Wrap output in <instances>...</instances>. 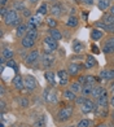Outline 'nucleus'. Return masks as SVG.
I'll list each match as a JSON object with an SVG mask.
<instances>
[{
	"mask_svg": "<svg viewBox=\"0 0 114 127\" xmlns=\"http://www.w3.org/2000/svg\"><path fill=\"white\" fill-rule=\"evenodd\" d=\"M40 51L39 49H31L28 53L26 55V59H25V64L27 66H34L35 64L40 62Z\"/></svg>",
	"mask_w": 114,
	"mask_h": 127,
	"instance_id": "obj_4",
	"label": "nucleus"
},
{
	"mask_svg": "<svg viewBox=\"0 0 114 127\" xmlns=\"http://www.w3.org/2000/svg\"><path fill=\"white\" fill-rule=\"evenodd\" d=\"M110 118H112V121L114 122V109H113V112H112V114H110Z\"/></svg>",
	"mask_w": 114,
	"mask_h": 127,
	"instance_id": "obj_55",
	"label": "nucleus"
},
{
	"mask_svg": "<svg viewBox=\"0 0 114 127\" xmlns=\"http://www.w3.org/2000/svg\"><path fill=\"white\" fill-rule=\"evenodd\" d=\"M86 69V65L82 62H75V61H70L69 64H67V67H66V70L67 73L70 74V77L71 78H77L78 75H81V73Z\"/></svg>",
	"mask_w": 114,
	"mask_h": 127,
	"instance_id": "obj_2",
	"label": "nucleus"
},
{
	"mask_svg": "<svg viewBox=\"0 0 114 127\" xmlns=\"http://www.w3.org/2000/svg\"><path fill=\"white\" fill-rule=\"evenodd\" d=\"M112 7V0H97V8L100 10H108Z\"/></svg>",
	"mask_w": 114,
	"mask_h": 127,
	"instance_id": "obj_27",
	"label": "nucleus"
},
{
	"mask_svg": "<svg viewBox=\"0 0 114 127\" xmlns=\"http://www.w3.org/2000/svg\"><path fill=\"white\" fill-rule=\"evenodd\" d=\"M49 12H51V16L52 17H55V18H60V17L64 14V8H62L61 3H55V4L51 5Z\"/></svg>",
	"mask_w": 114,
	"mask_h": 127,
	"instance_id": "obj_13",
	"label": "nucleus"
},
{
	"mask_svg": "<svg viewBox=\"0 0 114 127\" xmlns=\"http://www.w3.org/2000/svg\"><path fill=\"white\" fill-rule=\"evenodd\" d=\"M20 44H21V47L24 49H32L34 47H35V44H36V40L32 39L31 36H28V35H25L24 38L21 39Z\"/></svg>",
	"mask_w": 114,
	"mask_h": 127,
	"instance_id": "obj_14",
	"label": "nucleus"
},
{
	"mask_svg": "<svg viewBox=\"0 0 114 127\" xmlns=\"http://www.w3.org/2000/svg\"><path fill=\"white\" fill-rule=\"evenodd\" d=\"M112 64H113V66H114V55H113V57H112V61H110Z\"/></svg>",
	"mask_w": 114,
	"mask_h": 127,
	"instance_id": "obj_57",
	"label": "nucleus"
},
{
	"mask_svg": "<svg viewBox=\"0 0 114 127\" xmlns=\"http://www.w3.org/2000/svg\"><path fill=\"white\" fill-rule=\"evenodd\" d=\"M101 21L104 22L105 25H113V24H114V16L108 12V13H105L104 16H102Z\"/></svg>",
	"mask_w": 114,
	"mask_h": 127,
	"instance_id": "obj_33",
	"label": "nucleus"
},
{
	"mask_svg": "<svg viewBox=\"0 0 114 127\" xmlns=\"http://www.w3.org/2000/svg\"><path fill=\"white\" fill-rule=\"evenodd\" d=\"M42 14H39V13H36L35 16H32L30 20H27V22L28 24H32V25H35L36 27H39L42 24H43V18H42Z\"/></svg>",
	"mask_w": 114,
	"mask_h": 127,
	"instance_id": "obj_25",
	"label": "nucleus"
},
{
	"mask_svg": "<svg viewBox=\"0 0 114 127\" xmlns=\"http://www.w3.org/2000/svg\"><path fill=\"white\" fill-rule=\"evenodd\" d=\"M43 97H44L45 102H47V104H51V105H55V104L58 102V96H57L56 91H55L53 88H51V87L45 88L44 94H43Z\"/></svg>",
	"mask_w": 114,
	"mask_h": 127,
	"instance_id": "obj_7",
	"label": "nucleus"
},
{
	"mask_svg": "<svg viewBox=\"0 0 114 127\" xmlns=\"http://www.w3.org/2000/svg\"><path fill=\"white\" fill-rule=\"evenodd\" d=\"M24 82H25V90L27 92H32L38 88V80L34 75H25L24 77Z\"/></svg>",
	"mask_w": 114,
	"mask_h": 127,
	"instance_id": "obj_8",
	"label": "nucleus"
},
{
	"mask_svg": "<svg viewBox=\"0 0 114 127\" xmlns=\"http://www.w3.org/2000/svg\"><path fill=\"white\" fill-rule=\"evenodd\" d=\"M109 82H114V66L109 69Z\"/></svg>",
	"mask_w": 114,
	"mask_h": 127,
	"instance_id": "obj_43",
	"label": "nucleus"
},
{
	"mask_svg": "<svg viewBox=\"0 0 114 127\" xmlns=\"http://www.w3.org/2000/svg\"><path fill=\"white\" fill-rule=\"evenodd\" d=\"M101 51H102V53H105L106 56L114 55V35H108L106 38L102 39Z\"/></svg>",
	"mask_w": 114,
	"mask_h": 127,
	"instance_id": "obj_3",
	"label": "nucleus"
},
{
	"mask_svg": "<svg viewBox=\"0 0 114 127\" xmlns=\"http://www.w3.org/2000/svg\"><path fill=\"white\" fill-rule=\"evenodd\" d=\"M86 78H87V74H81V75L77 77V80H78V82L81 83L82 86H84V84H86Z\"/></svg>",
	"mask_w": 114,
	"mask_h": 127,
	"instance_id": "obj_41",
	"label": "nucleus"
},
{
	"mask_svg": "<svg viewBox=\"0 0 114 127\" xmlns=\"http://www.w3.org/2000/svg\"><path fill=\"white\" fill-rule=\"evenodd\" d=\"M96 105L99 108H109L110 105V99H109V92H105L102 96H100L99 99H96Z\"/></svg>",
	"mask_w": 114,
	"mask_h": 127,
	"instance_id": "obj_15",
	"label": "nucleus"
},
{
	"mask_svg": "<svg viewBox=\"0 0 114 127\" xmlns=\"http://www.w3.org/2000/svg\"><path fill=\"white\" fill-rule=\"evenodd\" d=\"M48 12H49V8H48V4H47V3H42V4L38 7V13H39V14L45 16Z\"/></svg>",
	"mask_w": 114,
	"mask_h": 127,
	"instance_id": "obj_35",
	"label": "nucleus"
},
{
	"mask_svg": "<svg viewBox=\"0 0 114 127\" xmlns=\"http://www.w3.org/2000/svg\"><path fill=\"white\" fill-rule=\"evenodd\" d=\"M97 60L95 59L92 55H87L86 56V61H84V65H86V69H93L97 66Z\"/></svg>",
	"mask_w": 114,
	"mask_h": 127,
	"instance_id": "obj_19",
	"label": "nucleus"
},
{
	"mask_svg": "<svg viewBox=\"0 0 114 127\" xmlns=\"http://www.w3.org/2000/svg\"><path fill=\"white\" fill-rule=\"evenodd\" d=\"M110 106L114 109V96H112V97H110Z\"/></svg>",
	"mask_w": 114,
	"mask_h": 127,
	"instance_id": "obj_52",
	"label": "nucleus"
},
{
	"mask_svg": "<svg viewBox=\"0 0 114 127\" xmlns=\"http://www.w3.org/2000/svg\"><path fill=\"white\" fill-rule=\"evenodd\" d=\"M109 13L114 16V4H112V7L109 8Z\"/></svg>",
	"mask_w": 114,
	"mask_h": 127,
	"instance_id": "obj_51",
	"label": "nucleus"
},
{
	"mask_svg": "<svg viewBox=\"0 0 114 127\" xmlns=\"http://www.w3.org/2000/svg\"><path fill=\"white\" fill-rule=\"evenodd\" d=\"M96 108H97V105H96V100H93V99H87V101H86L83 105L81 106V110H82V113H84V114H87V113H92V112H95L96 110Z\"/></svg>",
	"mask_w": 114,
	"mask_h": 127,
	"instance_id": "obj_11",
	"label": "nucleus"
},
{
	"mask_svg": "<svg viewBox=\"0 0 114 127\" xmlns=\"http://www.w3.org/2000/svg\"><path fill=\"white\" fill-rule=\"evenodd\" d=\"M61 105L62 106L58 109V112L56 114V119L60 123H65L74 117V108H75V105H73L71 102L66 104V105L65 104H61Z\"/></svg>",
	"mask_w": 114,
	"mask_h": 127,
	"instance_id": "obj_1",
	"label": "nucleus"
},
{
	"mask_svg": "<svg viewBox=\"0 0 114 127\" xmlns=\"http://www.w3.org/2000/svg\"><path fill=\"white\" fill-rule=\"evenodd\" d=\"M45 126H47V117H45L44 114H42L40 117L36 119L35 127H45Z\"/></svg>",
	"mask_w": 114,
	"mask_h": 127,
	"instance_id": "obj_36",
	"label": "nucleus"
},
{
	"mask_svg": "<svg viewBox=\"0 0 114 127\" xmlns=\"http://www.w3.org/2000/svg\"><path fill=\"white\" fill-rule=\"evenodd\" d=\"M5 92H7V90H5V86L1 84V86H0V95H1V97H4Z\"/></svg>",
	"mask_w": 114,
	"mask_h": 127,
	"instance_id": "obj_48",
	"label": "nucleus"
},
{
	"mask_svg": "<svg viewBox=\"0 0 114 127\" xmlns=\"http://www.w3.org/2000/svg\"><path fill=\"white\" fill-rule=\"evenodd\" d=\"M0 108H1V114H4L5 109H7V102H5L4 100H1V102H0Z\"/></svg>",
	"mask_w": 114,
	"mask_h": 127,
	"instance_id": "obj_47",
	"label": "nucleus"
},
{
	"mask_svg": "<svg viewBox=\"0 0 114 127\" xmlns=\"http://www.w3.org/2000/svg\"><path fill=\"white\" fill-rule=\"evenodd\" d=\"M12 9H14V10H17V12H22V10H25L26 9V5L24 4V1H18V0H17V1H14L13 3V8Z\"/></svg>",
	"mask_w": 114,
	"mask_h": 127,
	"instance_id": "obj_34",
	"label": "nucleus"
},
{
	"mask_svg": "<svg viewBox=\"0 0 114 127\" xmlns=\"http://www.w3.org/2000/svg\"><path fill=\"white\" fill-rule=\"evenodd\" d=\"M69 88L71 91H74L75 94H81L82 92V88H83V86L78 82V80H71L70 84H69Z\"/></svg>",
	"mask_w": 114,
	"mask_h": 127,
	"instance_id": "obj_28",
	"label": "nucleus"
},
{
	"mask_svg": "<svg viewBox=\"0 0 114 127\" xmlns=\"http://www.w3.org/2000/svg\"><path fill=\"white\" fill-rule=\"evenodd\" d=\"M106 91H108V88L104 87V86H99V84L95 86V87H93V91H92V95H91V99H93V100L99 99V97L104 95Z\"/></svg>",
	"mask_w": 114,
	"mask_h": 127,
	"instance_id": "obj_16",
	"label": "nucleus"
},
{
	"mask_svg": "<svg viewBox=\"0 0 114 127\" xmlns=\"http://www.w3.org/2000/svg\"><path fill=\"white\" fill-rule=\"evenodd\" d=\"M95 127H108V125H105V123H99V125H96Z\"/></svg>",
	"mask_w": 114,
	"mask_h": 127,
	"instance_id": "obj_53",
	"label": "nucleus"
},
{
	"mask_svg": "<svg viewBox=\"0 0 114 127\" xmlns=\"http://www.w3.org/2000/svg\"><path fill=\"white\" fill-rule=\"evenodd\" d=\"M99 78L102 80H109V69H102V70L100 71L99 74Z\"/></svg>",
	"mask_w": 114,
	"mask_h": 127,
	"instance_id": "obj_39",
	"label": "nucleus"
},
{
	"mask_svg": "<svg viewBox=\"0 0 114 127\" xmlns=\"http://www.w3.org/2000/svg\"><path fill=\"white\" fill-rule=\"evenodd\" d=\"M92 126H93V121L89 118H82L77 123V127H92Z\"/></svg>",
	"mask_w": 114,
	"mask_h": 127,
	"instance_id": "obj_32",
	"label": "nucleus"
},
{
	"mask_svg": "<svg viewBox=\"0 0 114 127\" xmlns=\"http://www.w3.org/2000/svg\"><path fill=\"white\" fill-rule=\"evenodd\" d=\"M27 30H28V29H27V24H22L21 26H18V27H17L16 29V35H17V38H24L25 35H26V34H27Z\"/></svg>",
	"mask_w": 114,
	"mask_h": 127,
	"instance_id": "obj_26",
	"label": "nucleus"
},
{
	"mask_svg": "<svg viewBox=\"0 0 114 127\" xmlns=\"http://www.w3.org/2000/svg\"><path fill=\"white\" fill-rule=\"evenodd\" d=\"M8 10H9L8 7H1V12H0V14H1V18H4V17H5V14L8 13Z\"/></svg>",
	"mask_w": 114,
	"mask_h": 127,
	"instance_id": "obj_44",
	"label": "nucleus"
},
{
	"mask_svg": "<svg viewBox=\"0 0 114 127\" xmlns=\"http://www.w3.org/2000/svg\"><path fill=\"white\" fill-rule=\"evenodd\" d=\"M8 1H9V0H0V3H1V7H7Z\"/></svg>",
	"mask_w": 114,
	"mask_h": 127,
	"instance_id": "obj_49",
	"label": "nucleus"
},
{
	"mask_svg": "<svg viewBox=\"0 0 114 127\" xmlns=\"http://www.w3.org/2000/svg\"><path fill=\"white\" fill-rule=\"evenodd\" d=\"M73 51H74V53H77V55H79V53H82V52L84 51V44L81 42V40H78V39H75L73 42Z\"/></svg>",
	"mask_w": 114,
	"mask_h": 127,
	"instance_id": "obj_23",
	"label": "nucleus"
},
{
	"mask_svg": "<svg viewBox=\"0 0 114 127\" xmlns=\"http://www.w3.org/2000/svg\"><path fill=\"white\" fill-rule=\"evenodd\" d=\"M21 17H22L24 20H30L31 17H32V12H31V9L26 8L25 10H22V12H21Z\"/></svg>",
	"mask_w": 114,
	"mask_h": 127,
	"instance_id": "obj_38",
	"label": "nucleus"
},
{
	"mask_svg": "<svg viewBox=\"0 0 114 127\" xmlns=\"http://www.w3.org/2000/svg\"><path fill=\"white\" fill-rule=\"evenodd\" d=\"M93 84H84L83 88H82V92L81 94L86 97H91V95H92V91H93Z\"/></svg>",
	"mask_w": 114,
	"mask_h": 127,
	"instance_id": "obj_30",
	"label": "nucleus"
},
{
	"mask_svg": "<svg viewBox=\"0 0 114 127\" xmlns=\"http://www.w3.org/2000/svg\"><path fill=\"white\" fill-rule=\"evenodd\" d=\"M1 56H3L7 61H9V60H13L14 52H13V49H10L9 47H4V48L1 49Z\"/></svg>",
	"mask_w": 114,
	"mask_h": 127,
	"instance_id": "obj_24",
	"label": "nucleus"
},
{
	"mask_svg": "<svg viewBox=\"0 0 114 127\" xmlns=\"http://www.w3.org/2000/svg\"><path fill=\"white\" fill-rule=\"evenodd\" d=\"M67 127H77V126H67Z\"/></svg>",
	"mask_w": 114,
	"mask_h": 127,
	"instance_id": "obj_58",
	"label": "nucleus"
},
{
	"mask_svg": "<svg viewBox=\"0 0 114 127\" xmlns=\"http://www.w3.org/2000/svg\"><path fill=\"white\" fill-rule=\"evenodd\" d=\"M43 45L45 48L44 53H52L53 51L58 49V43H57V40H55L53 38H51L49 35H47L43 39Z\"/></svg>",
	"mask_w": 114,
	"mask_h": 127,
	"instance_id": "obj_6",
	"label": "nucleus"
},
{
	"mask_svg": "<svg viewBox=\"0 0 114 127\" xmlns=\"http://www.w3.org/2000/svg\"><path fill=\"white\" fill-rule=\"evenodd\" d=\"M108 92H109V95L114 96V82H112V83H110L109 88H108Z\"/></svg>",
	"mask_w": 114,
	"mask_h": 127,
	"instance_id": "obj_45",
	"label": "nucleus"
},
{
	"mask_svg": "<svg viewBox=\"0 0 114 127\" xmlns=\"http://www.w3.org/2000/svg\"><path fill=\"white\" fill-rule=\"evenodd\" d=\"M45 25L48 26V29H57V25H58V21L55 17H47L45 18Z\"/></svg>",
	"mask_w": 114,
	"mask_h": 127,
	"instance_id": "obj_31",
	"label": "nucleus"
},
{
	"mask_svg": "<svg viewBox=\"0 0 114 127\" xmlns=\"http://www.w3.org/2000/svg\"><path fill=\"white\" fill-rule=\"evenodd\" d=\"M66 26L67 27H70V29H75L79 26V18H78V16L75 14H70L69 16V18H67L66 21Z\"/></svg>",
	"mask_w": 114,
	"mask_h": 127,
	"instance_id": "obj_20",
	"label": "nucleus"
},
{
	"mask_svg": "<svg viewBox=\"0 0 114 127\" xmlns=\"http://www.w3.org/2000/svg\"><path fill=\"white\" fill-rule=\"evenodd\" d=\"M81 3L84 4V5H93L95 0H81Z\"/></svg>",
	"mask_w": 114,
	"mask_h": 127,
	"instance_id": "obj_46",
	"label": "nucleus"
},
{
	"mask_svg": "<svg viewBox=\"0 0 114 127\" xmlns=\"http://www.w3.org/2000/svg\"><path fill=\"white\" fill-rule=\"evenodd\" d=\"M62 97L69 102H74L75 99H77V94L74 91H71L70 88H65L64 91H62Z\"/></svg>",
	"mask_w": 114,
	"mask_h": 127,
	"instance_id": "obj_18",
	"label": "nucleus"
},
{
	"mask_svg": "<svg viewBox=\"0 0 114 127\" xmlns=\"http://www.w3.org/2000/svg\"><path fill=\"white\" fill-rule=\"evenodd\" d=\"M17 104H18L20 108L26 109V108L30 106V100H28L26 96H20V97H17Z\"/></svg>",
	"mask_w": 114,
	"mask_h": 127,
	"instance_id": "obj_29",
	"label": "nucleus"
},
{
	"mask_svg": "<svg viewBox=\"0 0 114 127\" xmlns=\"http://www.w3.org/2000/svg\"><path fill=\"white\" fill-rule=\"evenodd\" d=\"M87 99H88V97H86L83 95H79V96H77L75 101H74V105H75V106H82L83 104L87 101Z\"/></svg>",
	"mask_w": 114,
	"mask_h": 127,
	"instance_id": "obj_37",
	"label": "nucleus"
},
{
	"mask_svg": "<svg viewBox=\"0 0 114 127\" xmlns=\"http://www.w3.org/2000/svg\"><path fill=\"white\" fill-rule=\"evenodd\" d=\"M28 1H30V4H31V5H36L39 1H40V0H28Z\"/></svg>",
	"mask_w": 114,
	"mask_h": 127,
	"instance_id": "obj_50",
	"label": "nucleus"
},
{
	"mask_svg": "<svg viewBox=\"0 0 114 127\" xmlns=\"http://www.w3.org/2000/svg\"><path fill=\"white\" fill-rule=\"evenodd\" d=\"M12 127H25V126L22 125V123H16V125H13Z\"/></svg>",
	"mask_w": 114,
	"mask_h": 127,
	"instance_id": "obj_54",
	"label": "nucleus"
},
{
	"mask_svg": "<svg viewBox=\"0 0 114 127\" xmlns=\"http://www.w3.org/2000/svg\"><path fill=\"white\" fill-rule=\"evenodd\" d=\"M56 75L57 74H55L52 70H45V73H44V78H45V80L52 86H56Z\"/></svg>",
	"mask_w": 114,
	"mask_h": 127,
	"instance_id": "obj_22",
	"label": "nucleus"
},
{
	"mask_svg": "<svg viewBox=\"0 0 114 127\" xmlns=\"http://www.w3.org/2000/svg\"><path fill=\"white\" fill-rule=\"evenodd\" d=\"M87 16H88V13H87V12H84V13H83V17H84V21H87Z\"/></svg>",
	"mask_w": 114,
	"mask_h": 127,
	"instance_id": "obj_56",
	"label": "nucleus"
},
{
	"mask_svg": "<svg viewBox=\"0 0 114 127\" xmlns=\"http://www.w3.org/2000/svg\"><path fill=\"white\" fill-rule=\"evenodd\" d=\"M56 64V59L53 53H43L40 57V67L45 70H51V67Z\"/></svg>",
	"mask_w": 114,
	"mask_h": 127,
	"instance_id": "obj_5",
	"label": "nucleus"
},
{
	"mask_svg": "<svg viewBox=\"0 0 114 127\" xmlns=\"http://www.w3.org/2000/svg\"><path fill=\"white\" fill-rule=\"evenodd\" d=\"M89 36H91V39H92L93 42H99V40L104 39L105 32H104V30H100V29H96V27H95V29H92V30H91Z\"/></svg>",
	"mask_w": 114,
	"mask_h": 127,
	"instance_id": "obj_17",
	"label": "nucleus"
},
{
	"mask_svg": "<svg viewBox=\"0 0 114 127\" xmlns=\"http://www.w3.org/2000/svg\"><path fill=\"white\" fill-rule=\"evenodd\" d=\"M91 49H92V52H93L95 55H99V53H100V48H99V47H97V45H96L95 43L91 44Z\"/></svg>",
	"mask_w": 114,
	"mask_h": 127,
	"instance_id": "obj_42",
	"label": "nucleus"
},
{
	"mask_svg": "<svg viewBox=\"0 0 114 127\" xmlns=\"http://www.w3.org/2000/svg\"><path fill=\"white\" fill-rule=\"evenodd\" d=\"M47 34L51 36V38H53L55 40H61L62 38H64V35H62V32L58 30V29H48L47 30Z\"/></svg>",
	"mask_w": 114,
	"mask_h": 127,
	"instance_id": "obj_21",
	"label": "nucleus"
},
{
	"mask_svg": "<svg viewBox=\"0 0 114 127\" xmlns=\"http://www.w3.org/2000/svg\"><path fill=\"white\" fill-rule=\"evenodd\" d=\"M26 35H28V36H31L32 39H38L39 38V31H38V29H30V30H27V34Z\"/></svg>",
	"mask_w": 114,
	"mask_h": 127,
	"instance_id": "obj_40",
	"label": "nucleus"
},
{
	"mask_svg": "<svg viewBox=\"0 0 114 127\" xmlns=\"http://www.w3.org/2000/svg\"><path fill=\"white\" fill-rule=\"evenodd\" d=\"M18 18H20V16H18V13H17V10H14V9H9V10H8V13L5 14V17L3 18V21H4V25H5V26L12 27V25H13Z\"/></svg>",
	"mask_w": 114,
	"mask_h": 127,
	"instance_id": "obj_10",
	"label": "nucleus"
},
{
	"mask_svg": "<svg viewBox=\"0 0 114 127\" xmlns=\"http://www.w3.org/2000/svg\"><path fill=\"white\" fill-rule=\"evenodd\" d=\"M57 77H58V86L60 87H66L70 84V74L67 73L66 69H60L57 71Z\"/></svg>",
	"mask_w": 114,
	"mask_h": 127,
	"instance_id": "obj_9",
	"label": "nucleus"
},
{
	"mask_svg": "<svg viewBox=\"0 0 114 127\" xmlns=\"http://www.w3.org/2000/svg\"><path fill=\"white\" fill-rule=\"evenodd\" d=\"M13 86V88L16 90V91H18V92H21V91H24L25 90V82H24V77L21 75V74H16L14 75V78L12 79V83H10Z\"/></svg>",
	"mask_w": 114,
	"mask_h": 127,
	"instance_id": "obj_12",
	"label": "nucleus"
}]
</instances>
